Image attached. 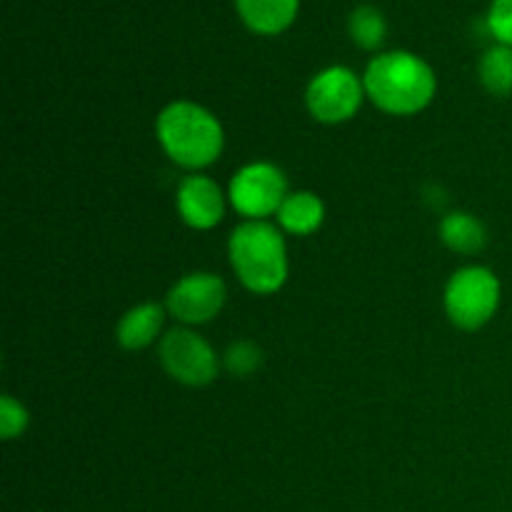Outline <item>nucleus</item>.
Wrapping results in <instances>:
<instances>
[{"label":"nucleus","instance_id":"f257e3e1","mask_svg":"<svg viewBox=\"0 0 512 512\" xmlns=\"http://www.w3.org/2000/svg\"><path fill=\"white\" fill-rule=\"evenodd\" d=\"M365 95L388 115H418L433 103L438 78L430 63L408 50L375 55L363 75Z\"/></svg>","mask_w":512,"mask_h":512},{"label":"nucleus","instance_id":"f03ea898","mask_svg":"<svg viewBox=\"0 0 512 512\" xmlns=\"http://www.w3.org/2000/svg\"><path fill=\"white\" fill-rule=\"evenodd\" d=\"M160 148L180 168L203 170L220 158L225 133L220 120L208 108L190 100H175L160 110L155 120Z\"/></svg>","mask_w":512,"mask_h":512},{"label":"nucleus","instance_id":"7ed1b4c3","mask_svg":"<svg viewBox=\"0 0 512 512\" xmlns=\"http://www.w3.org/2000/svg\"><path fill=\"white\" fill-rule=\"evenodd\" d=\"M228 258L240 283L255 295L278 293L288 280V245L268 220H245L230 233Z\"/></svg>","mask_w":512,"mask_h":512},{"label":"nucleus","instance_id":"20e7f679","mask_svg":"<svg viewBox=\"0 0 512 512\" xmlns=\"http://www.w3.org/2000/svg\"><path fill=\"white\" fill-rule=\"evenodd\" d=\"M500 280L485 265H468L450 275L443 305L450 323L460 330H480L500 308Z\"/></svg>","mask_w":512,"mask_h":512},{"label":"nucleus","instance_id":"39448f33","mask_svg":"<svg viewBox=\"0 0 512 512\" xmlns=\"http://www.w3.org/2000/svg\"><path fill=\"white\" fill-rule=\"evenodd\" d=\"M365 98L363 78L345 65L320 70L305 88L308 113L323 125H340L355 118Z\"/></svg>","mask_w":512,"mask_h":512},{"label":"nucleus","instance_id":"423d86ee","mask_svg":"<svg viewBox=\"0 0 512 512\" xmlns=\"http://www.w3.org/2000/svg\"><path fill=\"white\" fill-rule=\"evenodd\" d=\"M288 198L285 173L273 163L243 165L228 185V200L248 220H265L278 215L280 205Z\"/></svg>","mask_w":512,"mask_h":512},{"label":"nucleus","instance_id":"0eeeda50","mask_svg":"<svg viewBox=\"0 0 512 512\" xmlns=\"http://www.w3.org/2000/svg\"><path fill=\"white\" fill-rule=\"evenodd\" d=\"M160 363L165 373L190 388H203L218 378L220 360L213 345L188 328H175L160 340Z\"/></svg>","mask_w":512,"mask_h":512},{"label":"nucleus","instance_id":"6e6552de","mask_svg":"<svg viewBox=\"0 0 512 512\" xmlns=\"http://www.w3.org/2000/svg\"><path fill=\"white\" fill-rule=\"evenodd\" d=\"M228 288L215 273H190L170 288L165 308L183 325H205L223 310Z\"/></svg>","mask_w":512,"mask_h":512},{"label":"nucleus","instance_id":"1a4fd4ad","mask_svg":"<svg viewBox=\"0 0 512 512\" xmlns=\"http://www.w3.org/2000/svg\"><path fill=\"white\" fill-rule=\"evenodd\" d=\"M225 200L228 195L208 175H188L175 195L180 220L195 230H213L220 225L225 218Z\"/></svg>","mask_w":512,"mask_h":512},{"label":"nucleus","instance_id":"9d476101","mask_svg":"<svg viewBox=\"0 0 512 512\" xmlns=\"http://www.w3.org/2000/svg\"><path fill=\"white\" fill-rule=\"evenodd\" d=\"M245 28L258 35H280L295 23L300 0H235Z\"/></svg>","mask_w":512,"mask_h":512},{"label":"nucleus","instance_id":"9b49d317","mask_svg":"<svg viewBox=\"0 0 512 512\" xmlns=\"http://www.w3.org/2000/svg\"><path fill=\"white\" fill-rule=\"evenodd\" d=\"M275 218H278L280 230L305 238V235H313L323 225L325 205L310 190H298V193H288Z\"/></svg>","mask_w":512,"mask_h":512},{"label":"nucleus","instance_id":"f8f14e48","mask_svg":"<svg viewBox=\"0 0 512 512\" xmlns=\"http://www.w3.org/2000/svg\"><path fill=\"white\" fill-rule=\"evenodd\" d=\"M163 323L165 310L158 303H143L135 305L133 310H128L120 318L115 335H118V343L125 350H143L150 343H155L158 333L163 330Z\"/></svg>","mask_w":512,"mask_h":512},{"label":"nucleus","instance_id":"ddd939ff","mask_svg":"<svg viewBox=\"0 0 512 512\" xmlns=\"http://www.w3.org/2000/svg\"><path fill=\"white\" fill-rule=\"evenodd\" d=\"M440 240L453 253L475 255L488 245V228L473 213L455 210V213H448L440 220Z\"/></svg>","mask_w":512,"mask_h":512},{"label":"nucleus","instance_id":"4468645a","mask_svg":"<svg viewBox=\"0 0 512 512\" xmlns=\"http://www.w3.org/2000/svg\"><path fill=\"white\" fill-rule=\"evenodd\" d=\"M478 75L483 88L495 98L512 95V48L510 45H490L478 63Z\"/></svg>","mask_w":512,"mask_h":512},{"label":"nucleus","instance_id":"2eb2a0df","mask_svg":"<svg viewBox=\"0 0 512 512\" xmlns=\"http://www.w3.org/2000/svg\"><path fill=\"white\" fill-rule=\"evenodd\" d=\"M348 33L358 48L378 50L388 38V23H385V15L375 5H358L350 13Z\"/></svg>","mask_w":512,"mask_h":512},{"label":"nucleus","instance_id":"dca6fc26","mask_svg":"<svg viewBox=\"0 0 512 512\" xmlns=\"http://www.w3.org/2000/svg\"><path fill=\"white\" fill-rule=\"evenodd\" d=\"M30 418L23 403L13 398V395H3L0 398V435L3 440H15L25 433Z\"/></svg>","mask_w":512,"mask_h":512},{"label":"nucleus","instance_id":"f3484780","mask_svg":"<svg viewBox=\"0 0 512 512\" xmlns=\"http://www.w3.org/2000/svg\"><path fill=\"white\" fill-rule=\"evenodd\" d=\"M260 363H263V355H260V350L255 348L253 343H248V340L233 343L228 348V353H225V368L233 375H238V378L255 373Z\"/></svg>","mask_w":512,"mask_h":512},{"label":"nucleus","instance_id":"a211bd4d","mask_svg":"<svg viewBox=\"0 0 512 512\" xmlns=\"http://www.w3.org/2000/svg\"><path fill=\"white\" fill-rule=\"evenodd\" d=\"M485 23H488V33L493 35L495 43L512 48V0H493Z\"/></svg>","mask_w":512,"mask_h":512}]
</instances>
